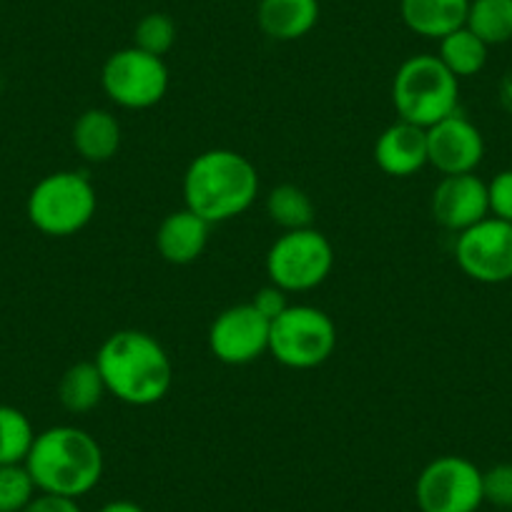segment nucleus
Masks as SVG:
<instances>
[{"label":"nucleus","mask_w":512,"mask_h":512,"mask_svg":"<svg viewBox=\"0 0 512 512\" xmlns=\"http://www.w3.org/2000/svg\"><path fill=\"white\" fill-rule=\"evenodd\" d=\"M108 395L131 407H151L169 395L174 364L164 344L141 329L113 332L96 354Z\"/></svg>","instance_id":"f257e3e1"},{"label":"nucleus","mask_w":512,"mask_h":512,"mask_svg":"<svg viewBox=\"0 0 512 512\" xmlns=\"http://www.w3.org/2000/svg\"><path fill=\"white\" fill-rule=\"evenodd\" d=\"M26 467L38 492L78 500L101 482L106 460L91 432L73 425H56L38 432Z\"/></svg>","instance_id":"f03ea898"},{"label":"nucleus","mask_w":512,"mask_h":512,"mask_svg":"<svg viewBox=\"0 0 512 512\" xmlns=\"http://www.w3.org/2000/svg\"><path fill=\"white\" fill-rule=\"evenodd\" d=\"M259 194V174L239 151L211 149L196 156L184 174L186 209L209 224L244 214Z\"/></svg>","instance_id":"7ed1b4c3"},{"label":"nucleus","mask_w":512,"mask_h":512,"mask_svg":"<svg viewBox=\"0 0 512 512\" xmlns=\"http://www.w3.org/2000/svg\"><path fill=\"white\" fill-rule=\"evenodd\" d=\"M460 78L452 76L437 56H412L397 68L392 81V103L400 121L430 128L457 113Z\"/></svg>","instance_id":"20e7f679"},{"label":"nucleus","mask_w":512,"mask_h":512,"mask_svg":"<svg viewBox=\"0 0 512 512\" xmlns=\"http://www.w3.org/2000/svg\"><path fill=\"white\" fill-rule=\"evenodd\" d=\"M96 189L78 171H56L38 181L26 201L28 221L46 236H73L96 216Z\"/></svg>","instance_id":"39448f33"},{"label":"nucleus","mask_w":512,"mask_h":512,"mask_svg":"<svg viewBox=\"0 0 512 512\" xmlns=\"http://www.w3.org/2000/svg\"><path fill=\"white\" fill-rule=\"evenodd\" d=\"M334 349H337V327L322 309L309 304H289L272 322L269 354L284 367H322Z\"/></svg>","instance_id":"423d86ee"},{"label":"nucleus","mask_w":512,"mask_h":512,"mask_svg":"<svg viewBox=\"0 0 512 512\" xmlns=\"http://www.w3.org/2000/svg\"><path fill=\"white\" fill-rule=\"evenodd\" d=\"M334 269L332 241L314 226L284 231L267 251L269 284L282 292H309L327 282Z\"/></svg>","instance_id":"0eeeda50"},{"label":"nucleus","mask_w":512,"mask_h":512,"mask_svg":"<svg viewBox=\"0 0 512 512\" xmlns=\"http://www.w3.org/2000/svg\"><path fill=\"white\" fill-rule=\"evenodd\" d=\"M101 86L116 106L144 111L164 101L169 91V68L164 58L128 46L106 58L101 68Z\"/></svg>","instance_id":"6e6552de"},{"label":"nucleus","mask_w":512,"mask_h":512,"mask_svg":"<svg viewBox=\"0 0 512 512\" xmlns=\"http://www.w3.org/2000/svg\"><path fill=\"white\" fill-rule=\"evenodd\" d=\"M420 512H477L482 497V470L460 455L435 457L415 482Z\"/></svg>","instance_id":"1a4fd4ad"},{"label":"nucleus","mask_w":512,"mask_h":512,"mask_svg":"<svg viewBox=\"0 0 512 512\" xmlns=\"http://www.w3.org/2000/svg\"><path fill=\"white\" fill-rule=\"evenodd\" d=\"M455 262L480 284H502L512 279V224L487 216L480 224L460 231Z\"/></svg>","instance_id":"9d476101"},{"label":"nucleus","mask_w":512,"mask_h":512,"mask_svg":"<svg viewBox=\"0 0 512 512\" xmlns=\"http://www.w3.org/2000/svg\"><path fill=\"white\" fill-rule=\"evenodd\" d=\"M272 322L251 302L224 309L209 327V349L219 362L244 367L269 352Z\"/></svg>","instance_id":"9b49d317"},{"label":"nucleus","mask_w":512,"mask_h":512,"mask_svg":"<svg viewBox=\"0 0 512 512\" xmlns=\"http://www.w3.org/2000/svg\"><path fill=\"white\" fill-rule=\"evenodd\" d=\"M485 156V139L480 128L460 113L442 118L427 128V164L442 176L475 174Z\"/></svg>","instance_id":"f8f14e48"},{"label":"nucleus","mask_w":512,"mask_h":512,"mask_svg":"<svg viewBox=\"0 0 512 512\" xmlns=\"http://www.w3.org/2000/svg\"><path fill=\"white\" fill-rule=\"evenodd\" d=\"M432 219L447 231L470 229L480 224L490 214L487 201V184L475 174L442 176L440 184L432 191Z\"/></svg>","instance_id":"ddd939ff"},{"label":"nucleus","mask_w":512,"mask_h":512,"mask_svg":"<svg viewBox=\"0 0 512 512\" xmlns=\"http://www.w3.org/2000/svg\"><path fill=\"white\" fill-rule=\"evenodd\" d=\"M374 164L397 179L415 176L427 166V128L407 121L384 128L374 144Z\"/></svg>","instance_id":"4468645a"},{"label":"nucleus","mask_w":512,"mask_h":512,"mask_svg":"<svg viewBox=\"0 0 512 512\" xmlns=\"http://www.w3.org/2000/svg\"><path fill=\"white\" fill-rule=\"evenodd\" d=\"M209 231V221H204L184 206V209L164 216V221L156 229V249H159L164 262L174 264V267H186V264H194L206 251Z\"/></svg>","instance_id":"2eb2a0df"},{"label":"nucleus","mask_w":512,"mask_h":512,"mask_svg":"<svg viewBox=\"0 0 512 512\" xmlns=\"http://www.w3.org/2000/svg\"><path fill=\"white\" fill-rule=\"evenodd\" d=\"M73 149L88 164H106L121 149V123L106 108H88L73 123Z\"/></svg>","instance_id":"dca6fc26"},{"label":"nucleus","mask_w":512,"mask_h":512,"mask_svg":"<svg viewBox=\"0 0 512 512\" xmlns=\"http://www.w3.org/2000/svg\"><path fill=\"white\" fill-rule=\"evenodd\" d=\"M470 0H400V13L412 33L442 41L467 23Z\"/></svg>","instance_id":"f3484780"},{"label":"nucleus","mask_w":512,"mask_h":512,"mask_svg":"<svg viewBox=\"0 0 512 512\" xmlns=\"http://www.w3.org/2000/svg\"><path fill=\"white\" fill-rule=\"evenodd\" d=\"M256 23L272 41H299L319 23V0H259Z\"/></svg>","instance_id":"a211bd4d"},{"label":"nucleus","mask_w":512,"mask_h":512,"mask_svg":"<svg viewBox=\"0 0 512 512\" xmlns=\"http://www.w3.org/2000/svg\"><path fill=\"white\" fill-rule=\"evenodd\" d=\"M106 395V382H103L96 362L71 364L58 382V400H61L63 410H68L71 415H86V412L96 410Z\"/></svg>","instance_id":"6ab92c4d"},{"label":"nucleus","mask_w":512,"mask_h":512,"mask_svg":"<svg viewBox=\"0 0 512 512\" xmlns=\"http://www.w3.org/2000/svg\"><path fill=\"white\" fill-rule=\"evenodd\" d=\"M487 43H482L467 26L457 28L455 33L440 41V58L447 71L455 78H470L485 68L487 63Z\"/></svg>","instance_id":"aec40b11"},{"label":"nucleus","mask_w":512,"mask_h":512,"mask_svg":"<svg viewBox=\"0 0 512 512\" xmlns=\"http://www.w3.org/2000/svg\"><path fill=\"white\" fill-rule=\"evenodd\" d=\"M465 26L487 46L512 41V0H470Z\"/></svg>","instance_id":"412c9836"},{"label":"nucleus","mask_w":512,"mask_h":512,"mask_svg":"<svg viewBox=\"0 0 512 512\" xmlns=\"http://www.w3.org/2000/svg\"><path fill=\"white\" fill-rule=\"evenodd\" d=\"M267 214L279 229L297 231L309 229L314 224V204L304 189L294 184H282L269 191L267 196Z\"/></svg>","instance_id":"4be33fe9"},{"label":"nucleus","mask_w":512,"mask_h":512,"mask_svg":"<svg viewBox=\"0 0 512 512\" xmlns=\"http://www.w3.org/2000/svg\"><path fill=\"white\" fill-rule=\"evenodd\" d=\"M36 430L26 412L0 405V465H23L31 452Z\"/></svg>","instance_id":"5701e85b"},{"label":"nucleus","mask_w":512,"mask_h":512,"mask_svg":"<svg viewBox=\"0 0 512 512\" xmlns=\"http://www.w3.org/2000/svg\"><path fill=\"white\" fill-rule=\"evenodd\" d=\"M134 46L151 56L164 58L176 46V23L166 13H149L136 23Z\"/></svg>","instance_id":"b1692460"},{"label":"nucleus","mask_w":512,"mask_h":512,"mask_svg":"<svg viewBox=\"0 0 512 512\" xmlns=\"http://www.w3.org/2000/svg\"><path fill=\"white\" fill-rule=\"evenodd\" d=\"M38 495V487L23 465H0V512H23Z\"/></svg>","instance_id":"393cba45"},{"label":"nucleus","mask_w":512,"mask_h":512,"mask_svg":"<svg viewBox=\"0 0 512 512\" xmlns=\"http://www.w3.org/2000/svg\"><path fill=\"white\" fill-rule=\"evenodd\" d=\"M482 497L490 505L502 507V510H512V465L502 462V465H492L490 470L482 472Z\"/></svg>","instance_id":"a878e982"},{"label":"nucleus","mask_w":512,"mask_h":512,"mask_svg":"<svg viewBox=\"0 0 512 512\" xmlns=\"http://www.w3.org/2000/svg\"><path fill=\"white\" fill-rule=\"evenodd\" d=\"M487 201H490V214L495 219L512 224V169L492 176V181L487 184Z\"/></svg>","instance_id":"bb28decb"},{"label":"nucleus","mask_w":512,"mask_h":512,"mask_svg":"<svg viewBox=\"0 0 512 512\" xmlns=\"http://www.w3.org/2000/svg\"><path fill=\"white\" fill-rule=\"evenodd\" d=\"M251 304H254V307L259 309V312H262L269 322H274V319H277L279 314L289 307L287 292H282V289L274 287V284L259 289V292L254 294V299H251Z\"/></svg>","instance_id":"cd10ccee"},{"label":"nucleus","mask_w":512,"mask_h":512,"mask_svg":"<svg viewBox=\"0 0 512 512\" xmlns=\"http://www.w3.org/2000/svg\"><path fill=\"white\" fill-rule=\"evenodd\" d=\"M23 512H83L78 500L73 497H63V495H48V492H38Z\"/></svg>","instance_id":"c85d7f7f"},{"label":"nucleus","mask_w":512,"mask_h":512,"mask_svg":"<svg viewBox=\"0 0 512 512\" xmlns=\"http://www.w3.org/2000/svg\"><path fill=\"white\" fill-rule=\"evenodd\" d=\"M98 512H146L139 502H131V500H113L106 502Z\"/></svg>","instance_id":"c756f323"}]
</instances>
